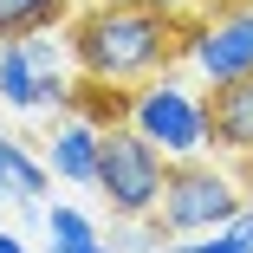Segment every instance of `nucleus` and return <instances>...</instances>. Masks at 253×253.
<instances>
[{
    "label": "nucleus",
    "mask_w": 253,
    "mask_h": 253,
    "mask_svg": "<svg viewBox=\"0 0 253 253\" xmlns=\"http://www.w3.org/2000/svg\"><path fill=\"white\" fill-rule=\"evenodd\" d=\"M240 208H247V188H240L227 169H214L208 156H182V163H169L156 227H163V240H188V234L227 227Z\"/></svg>",
    "instance_id": "3"
},
{
    "label": "nucleus",
    "mask_w": 253,
    "mask_h": 253,
    "mask_svg": "<svg viewBox=\"0 0 253 253\" xmlns=\"http://www.w3.org/2000/svg\"><path fill=\"white\" fill-rule=\"evenodd\" d=\"M208 84L247 78L253 72V0H221V7L188 20V52H182Z\"/></svg>",
    "instance_id": "5"
},
{
    "label": "nucleus",
    "mask_w": 253,
    "mask_h": 253,
    "mask_svg": "<svg viewBox=\"0 0 253 253\" xmlns=\"http://www.w3.org/2000/svg\"><path fill=\"white\" fill-rule=\"evenodd\" d=\"M111 247L117 253H156L163 247V227L156 221H111Z\"/></svg>",
    "instance_id": "13"
},
{
    "label": "nucleus",
    "mask_w": 253,
    "mask_h": 253,
    "mask_svg": "<svg viewBox=\"0 0 253 253\" xmlns=\"http://www.w3.org/2000/svg\"><path fill=\"white\" fill-rule=\"evenodd\" d=\"M0 253H26V240H20V234H7V227H0Z\"/></svg>",
    "instance_id": "14"
},
{
    "label": "nucleus",
    "mask_w": 253,
    "mask_h": 253,
    "mask_svg": "<svg viewBox=\"0 0 253 253\" xmlns=\"http://www.w3.org/2000/svg\"><path fill=\"white\" fill-rule=\"evenodd\" d=\"M163 182H169V156L136 124H111L97 136V195H104L111 221H156Z\"/></svg>",
    "instance_id": "2"
},
{
    "label": "nucleus",
    "mask_w": 253,
    "mask_h": 253,
    "mask_svg": "<svg viewBox=\"0 0 253 253\" xmlns=\"http://www.w3.org/2000/svg\"><path fill=\"white\" fill-rule=\"evenodd\" d=\"M0 188H7L13 201H26V208H39V195L52 188V169H45V156H33V149L20 136L0 130Z\"/></svg>",
    "instance_id": "8"
},
{
    "label": "nucleus",
    "mask_w": 253,
    "mask_h": 253,
    "mask_svg": "<svg viewBox=\"0 0 253 253\" xmlns=\"http://www.w3.org/2000/svg\"><path fill=\"white\" fill-rule=\"evenodd\" d=\"M130 124L163 149L169 163H182V156H208V91H188L182 78H149V84H136V97H130Z\"/></svg>",
    "instance_id": "4"
},
{
    "label": "nucleus",
    "mask_w": 253,
    "mask_h": 253,
    "mask_svg": "<svg viewBox=\"0 0 253 253\" xmlns=\"http://www.w3.org/2000/svg\"><path fill=\"white\" fill-rule=\"evenodd\" d=\"M97 130L91 117H78V111H65L59 117V130L45 136V169H52L59 182H72V188H97Z\"/></svg>",
    "instance_id": "6"
},
{
    "label": "nucleus",
    "mask_w": 253,
    "mask_h": 253,
    "mask_svg": "<svg viewBox=\"0 0 253 253\" xmlns=\"http://www.w3.org/2000/svg\"><path fill=\"white\" fill-rule=\"evenodd\" d=\"M78 78L149 84L188 52V13L175 0H91L65 26Z\"/></svg>",
    "instance_id": "1"
},
{
    "label": "nucleus",
    "mask_w": 253,
    "mask_h": 253,
    "mask_svg": "<svg viewBox=\"0 0 253 253\" xmlns=\"http://www.w3.org/2000/svg\"><path fill=\"white\" fill-rule=\"evenodd\" d=\"M0 195H7V188H0Z\"/></svg>",
    "instance_id": "17"
},
{
    "label": "nucleus",
    "mask_w": 253,
    "mask_h": 253,
    "mask_svg": "<svg viewBox=\"0 0 253 253\" xmlns=\"http://www.w3.org/2000/svg\"><path fill=\"white\" fill-rule=\"evenodd\" d=\"M130 97H136V84L78 78V97H72V111H78V117H91L97 130H111V124H130Z\"/></svg>",
    "instance_id": "10"
},
{
    "label": "nucleus",
    "mask_w": 253,
    "mask_h": 253,
    "mask_svg": "<svg viewBox=\"0 0 253 253\" xmlns=\"http://www.w3.org/2000/svg\"><path fill=\"white\" fill-rule=\"evenodd\" d=\"M72 26V0H0V39H33Z\"/></svg>",
    "instance_id": "9"
},
{
    "label": "nucleus",
    "mask_w": 253,
    "mask_h": 253,
    "mask_svg": "<svg viewBox=\"0 0 253 253\" xmlns=\"http://www.w3.org/2000/svg\"><path fill=\"white\" fill-rule=\"evenodd\" d=\"M163 253H253V240L240 227H214V234H188V240H163Z\"/></svg>",
    "instance_id": "12"
},
{
    "label": "nucleus",
    "mask_w": 253,
    "mask_h": 253,
    "mask_svg": "<svg viewBox=\"0 0 253 253\" xmlns=\"http://www.w3.org/2000/svg\"><path fill=\"white\" fill-rule=\"evenodd\" d=\"M45 234H52V253H78V247H97L104 234H97V221L84 214V208H45Z\"/></svg>",
    "instance_id": "11"
},
{
    "label": "nucleus",
    "mask_w": 253,
    "mask_h": 253,
    "mask_svg": "<svg viewBox=\"0 0 253 253\" xmlns=\"http://www.w3.org/2000/svg\"><path fill=\"white\" fill-rule=\"evenodd\" d=\"M240 188H247V201H253V156H240Z\"/></svg>",
    "instance_id": "15"
},
{
    "label": "nucleus",
    "mask_w": 253,
    "mask_h": 253,
    "mask_svg": "<svg viewBox=\"0 0 253 253\" xmlns=\"http://www.w3.org/2000/svg\"><path fill=\"white\" fill-rule=\"evenodd\" d=\"M208 143L227 156H253V72L208 84Z\"/></svg>",
    "instance_id": "7"
},
{
    "label": "nucleus",
    "mask_w": 253,
    "mask_h": 253,
    "mask_svg": "<svg viewBox=\"0 0 253 253\" xmlns=\"http://www.w3.org/2000/svg\"><path fill=\"white\" fill-rule=\"evenodd\" d=\"M78 253H117V247H111V240H97V247H78Z\"/></svg>",
    "instance_id": "16"
}]
</instances>
